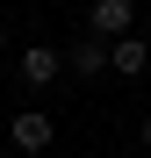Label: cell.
Here are the masks:
<instances>
[{"mask_svg": "<svg viewBox=\"0 0 151 158\" xmlns=\"http://www.w3.org/2000/svg\"><path fill=\"white\" fill-rule=\"evenodd\" d=\"M58 72H65V50H50V43H22V86H58Z\"/></svg>", "mask_w": 151, "mask_h": 158, "instance_id": "obj_3", "label": "cell"}, {"mask_svg": "<svg viewBox=\"0 0 151 158\" xmlns=\"http://www.w3.org/2000/svg\"><path fill=\"white\" fill-rule=\"evenodd\" d=\"M7 144H15V151H22V158H43V151H50V144H58V122H50V115H43V108H22V115H15V122H7Z\"/></svg>", "mask_w": 151, "mask_h": 158, "instance_id": "obj_1", "label": "cell"}, {"mask_svg": "<svg viewBox=\"0 0 151 158\" xmlns=\"http://www.w3.org/2000/svg\"><path fill=\"white\" fill-rule=\"evenodd\" d=\"M108 50H115V43H101V36H86V29H79V36H72V50H65V72H79V79L115 72V65H108Z\"/></svg>", "mask_w": 151, "mask_h": 158, "instance_id": "obj_4", "label": "cell"}, {"mask_svg": "<svg viewBox=\"0 0 151 158\" xmlns=\"http://www.w3.org/2000/svg\"><path fill=\"white\" fill-rule=\"evenodd\" d=\"M86 36H101V43L137 36V7H130V0H94V7H86Z\"/></svg>", "mask_w": 151, "mask_h": 158, "instance_id": "obj_2", "label": "cell"}, {"mask_svg": "<svg viewBox=\"0 0 151 158\" xmlns=\"http://www.w3.org/2000/svg\"><path fill=\"white\" fill-rule=\"evenodd\" d=\"M144 43H151V22H144Z\"/></svg>", "mask_w": 151, "mask_h": 158, "instance_id": "obj_7", "label": "cell"}, {"mask_svg": "<svg viewBox=\"0 0 151 158\" xmlns=\"http://www.w3.org/2000/svg\"><path fill=\"white\" fill-rule=\"evenodd\" d=\"M137 144H144V151H151V115H137Z\"/></svg>", "mask_w": 151, "mask_h": 158, "instance_id": "obj_6", "label": "cell"}, {"mask_svg": "<svg viewBox=\"0 0 151 158\" xmlns=\"http://www.w3.org/2000/svg\"><path fill=\"white\" fill-rule=\"evenodd\" d=\"M108 65H115V72H122V79H137V72H144V65H151V43H144V29H137V36H122V43H115V50H108Z\"/></svg>", "mask_w": 151, "mask_h": 158, "instance_id": "obj_5", "label": "cell"}]
</instances>
